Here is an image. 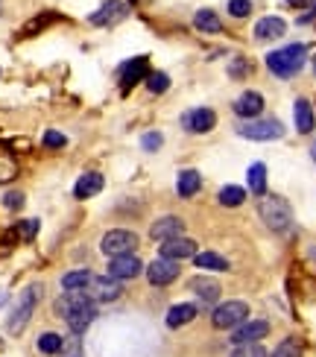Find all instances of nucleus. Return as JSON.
<instances>
[{
    "label": "nucleus",
    "instance_id": "nucleus-27",
    "mask_svg": "<svg viewBox=\"0 0 316 357\" xmlns=\"http://www.w3.org/2000/svg\"><path fill=\"white\" fill-rule=\"evenodd\" d=\"M246 178H249V190L255 193V197H264V193H266V167L261 165V161L249 167Z\"/></svg>",
    "mask_w": 316,
    "mask_h": 357
},
{
    "label": "nucleus",
    "instance_id": "nucleus-31",
    "mask_svg": "<svg viewBox=\"0 0 316 357\" xmlns=\"http://www.w3.org/2000/svg\"><path fill=\"white\" fill-rule=\"evenodd\" d=\"M146 88L153 94H164L170 88V77L167 73H161V70H156V73H146Z\"/></svg>",
    "mask_w": 316,
    "mask_h": 357
},
{
    "label": "nucleus",
    "instance_id": "nucleus-18",
    "mask_svg": "<svg viewBox=\"0 0 316 357\" xmlns=\"http://www.w3.org/2000/svg\"><path fill=\"white\" fill-rule=\"evenodd\" d=\"M284 29H287V24H284L281 18H261L258 24H255V38L258 41H273V38H281Z\"/></svg>",
    "mask_w": 316,
    "mask_h": 357
},
{
    "label": "nucleus",
    "instance_id": "nucleus-14",
    "mask_svg": "<svg viewBox=\"0 0 316 357\" xmlns=\"http://www.w3.org/2000/svg\"><path fill=\"white\" fill-rule=\"evenodd\" d=\"M264 112V97L258 91H243L234 100V114L243 117V121H255Z\"/></svg>",
    "mask_w": 316,
    "mask_h": 357
},
{
    "label": "nucleus",
    "instance_id": "nucleus-1",
    "mask_svg": "<svg viewBox=\"0 0 316 357\" xmlns=\"http://www.w3.org/2000/svg\"><path fill=\"white\" fill-rule=\"evenodd\" d=\"M56 310L65 317L68 328L73 334H82L88 325L97 319V305L88 293H70V296H62V299L56 302Z\"/></svg>",
    "mask_w": 316,
    "mask_h": 357
},
{
    "label": "nucleus",
    "instance_id": "nucleus-22",
    "mask_svg": "<svg viewBox=\"0 0 316 357\" xmlns=\"http://www.w3.org/2000/svg\"><path fill=\"white\" fill-rule=\"evenodd\" d=\"M202 188V176L197 170H182L179 173V182H176V190H179V197H197V190Z\"/></svg>",
    "mask_w": 316,
    "mask_h": 357
},
{
    "label": "nucleus",
    "instance_id": "nucleus-6",
    "mask_svg": "<svg viewBox=\"0 0 316 357\" xmlns=\"http://www.w3.org/2000/svg\"><path fill=\"white\" fill-rule=\"evenodd\" d=\"M103 255H109V258H117V255H132L135 249H138V234L135 231H126V229H114L103 237Z\"/></svg>",
    "mask_w": 316,
    "mask_h": 357
},
{
    "label": "nucleus",
    "instance_id": "nucleus-5",
    "mask_svg": "<svg viewBox=\"0 0 316 357\" xmlns=\"http://www.w3.org/2000/svg\"><path fill=\"white\" fill-rule=\"evenodd\" d=\"M246 319H249V305L246 302H225V305L214 307V314H211V322H214V328H220V331L223 328L232 331Z\"/></svg>",
    "mask_w": 316,
    "mask_h": 357
},
{
    "label": "nucleus",
    "instance_id": "nucleus-20",
    "mask_svg": "<svg viewBox=\"0 0 316 357\" xmlns=\"http://www.w3.org/2000/svg\"><path fill=\"white\" fill-rule=\"evenodd\" d=\"M15 176H18V161L12 155V146L6 141H0V185L12 182Z\"/></svg>",
    "mask_w": 316,
    "mask_h": 357
},
{
    "label": "nucleus",
    "instance_id": "nucleus-35",
    "mask_svg": "<svg viewBox=\"0 0 316 357\" xmlns=\"http://www.w3.org/2000/svg\"><path fill=\"white\" fill-rule=\"evenodd\" d=\"M15 234L21 237V241H33V237L38 234V220H24L15 226Z\"/></svg>",
    "mask_w": 316,
    "mask_h": 357
},
{
    "label": "nucleus",
    "instance_id": "nucleus-41",
    "mask_svg": "<svg viewBox=\"0 0 316 357\" xmlns=\"http://www.w3.org/2000/svg\"><path fill=\"white\" fill-rule=\"evenodd\" d=\"M313 18H316V6H313V9H310V12H308V15H305V18H302V24H310V21H313Z\"/></svg>",
    "mask_w": 316,
    "mask_h": 357
},
{
    "label": "nucleus",
    "instance_id": "nucleus-10",
    "mask_svg": "<svg viewBox=\"0 0 316 357\" xmlns=\"http://www.w3.org/2000/svg\"><path fill=\"white\" fill-rule=\"evenodd\" d=\"M146 278L153 287H164L170 284V281L179 278V261H170V258H158L146 266Z\"/></svg>",
    "mask_w": 316,
    "mask_h": 357
},
{
    "label": "nucleus",
    "instance_id": "nucleus-34",
    "mask_svg": "<svg viewBox=\"0 0 316 357\" xmlns=\"http://www.w3.org/2000/svg\"><path fill=\"white\" fill-rule=\"evenodd\" d=\"M273 357H302V346H299L296 340H284V343H278V349L273 351Z\"/></svg>",
    "mask_w": 316,
    "mask_h": 357
},
{
    "label": "nucleus",
    "instance_id": "nucleus-26",
    "mask_svg": "<svg viewBox=\"0 0 316 357\" xmlns=\"http://www.w3.org/2000/svg\"><path fill=\"white\" fill-rule=\"evenodd\" d=\"M193 261H197L200 270H214V273H225V270H229V261L214 255V252H197Z\"/></svg>",
    "mask_w": 316,
    "mask_h": 357
},
{
    "label": "nucleus",
    "instance_id": "nucleus-15",
    "mask_svg": "<svg viewBox=\"0 0 316 357\" xmlns=\"http://www.w3.org/2000/svg\"><path fill=\"white\" fill-rule=\"evenodd\" d=\"M141 273V261L135 258V255H117L109 261V275L117 278V281H123V278H135Z\"/></svg>",
    "mask_w": 316,
    "mask_h": 357
},
{
    "label": "nucleus",
    "instance_id": "nucleus-2",
    "mask_svg": "<svg viewBox=\"0 0 316 357\" xmlns=\"http://www.w3.org/2000/svg\"><path fill=\"white\" fill-rule=\"evenodd\" d=\"M305 59H308V50L302 47V44H287V47H281V50L266 56V68L273 70L276 77L290 79L305 68Z\"/></svg>",
    "mask_w": 316,
    "mask_h": 357
},
{
    "label": "nucleus",
    "instance_id": "nucleus-3",
    "mask_svg": "<svg viewBox=\"0 0 316 357\" xmlns=\"http://www.w3.org/2000/svg\"><path fill=\"white\" fill-rule=\"evenodd\" d=\"M38 299H41V284H29V287L18 296V302H15L12 314H9V319H6V331H9V334H15V337L24 334V328H27L29 317H33Z\"/></svg>",
    "mask_w": 316,
    "mask_h": 357
},
{
    "label": "nucleus",
    "instance_id": "nucleus-39",
    "mask_svg": "<svg viewBox=\"0 0 316 357\" xmlns=\"http://www.w3.org/2000/svg\"><path fill=\"white\" fill-rule=\"evenodd\" d=\"M3 205L9 208V211H18V208L24 205V193H21V190H12V193H6V197H3Z\"/></svg>",
    "mask_w": 316,
    "mask_h": 357
},
{
    "label": "nucleus",
    "instance_id": "nucleus-44",
    "mask_svg": "<svg viewBox=\"0 0 316 357\" xmlns=\"http://www.w3.org/2000/svg\"><path fill=\"white\" fill-rule=\"evenodd\" d=\"M313 70H316V62H313Z\"/></svg>",
    "mask_w": 316,
    "mask_h": 357
},
{
    "label": "nucleus",
    "instance_id": "nucleus-29",
    "mask_svg": "<svg viewBox=\"0 0 316 357\" xmlns=\"http://www.w3.org/2000/svg\"><path fill=\"white\" fill-rule=\"evenodd\" d=\"M220 202L225 208H237V205H243L246 202V190L243 188H237V185H225L220 190Z\"/></svg>",
    "mask_w": 316,
    "mask_h": 357
},
{
    "label": "nucleus",
    "instance_id": "nucleus-4",
    "mask_svg": "<svg viewBox=\"0 0 316 357\" xmlns=\"http://www.w3.org/2000/svg\"><path fill=\"white\" fill-rule=\"evenodd\" d=\"M258 214H261V220H264V226L273 229V231H287L290 222H293L290 205L284 202L281 197H264V199L258 202Z\"/></svg>",
    "mask_w": 316,
    "mask_h": 357
},
{
    "label": "nucleus",
    "instance_id": "nucleus-28",
    "mask_svg": "<svg viewBox=\"0 0 316 357\" xmlns=\"http://www.w3.org/2000/svg\"><path fill=\"white\" fill-rule=\"evenodd\" d=\"M193 24H197V29H202V33H220V29H223V21H220L211 9L197 12V18H193Z\"/></svg>",
    "mask_w": 316,
    "mask_h": 357
},
{
    "label": "nucleus",
    "instance_id": "nucleus-24",
    "mask_svg": "<svg viewBox=\"0 0 316 357\" xmlns=\"http://www.w3.org/2000/svg\"><path fill=\"white\" fill-rule=\"evenodd\" d=\"M193 290L200 293L202 305H214L220 299V284H217V281H211V278H197V281H193Z\"/></svg>",
    "mask_w": 316,
    "mask_h": 357
},
{
    "label": "nucleus",
    "instance_id": "nucleus-37",
    "mask_svg": "<svg viewBox=\"0 0 316 357\" xmlns=\"http://www.w3.org/2000/svg\"><path fill=\"white\" fill-rule=\"evenodd\" d=\"M161 144H164V138L158 135V132H146V135L141 138V146L146 153H156V150H161Z\"/></svg>",
    "mask_w": 316,
    "mask_h": 357
},
{
    "label": "nucleus",
    "instance_id": "nucleus-7",
    "mask_svg": "<svg viewBox=\"0 0 316 357\" xmlns=\"http://www.w3.org/2000/svg\"><path fill=\"white\" fill-rule=\"evenodd\" d=\"M240 135L249 138V141H278L284 135V126L278 121H246V123H240Z\"/></svg>",
    "mask_w": 316,
    "mask_h": 357
},
{
    "label": "nucleus",
    "instance_id": "nucleus-40",
    "mask_svg": "<svg viewBox=\"0 0 316 357\" xmlns=\"http://www.w3.org/2000/svg\"><path fill=\"white\" fill-rule=\"evenodd\" d=\"M229 73H232V77H243V73H246V62H243V59H234Z\"/></svg>",
    "mask_w": 316,
    "mask_h": 357
},
{
    "label": "nucleus",
    "instance_id": "nucleus-43",
    "mask_svg": "<svg viewBox=\"0 0 316 357\" xmlns=\"http://www.w3.org/2000/svg\"><path fill=\"white\" fill-rule=\"evenodd\" d=\"M310 155H313V165H316V141H313V146H310Z\"/></svg>",
    "mask_w": 316,
    "mask_h": 357
},
{
    "label": "nucleus",
    "instance_id": "nucleus-11",
    "mask_svg": "<svg viewBox=\"0 0 316 357\" xmlns=\"http://www.w3.org/2000/svg\"><path fill=\"white\" fill-rule=\"evenodd\" d=\"M161 258H170V261H185L197 255V243L190 237H170V241L161 243Z\"/></svg>",
    "mask_w": 316,
    "mask_h": 357
},
{
    "label": "nucleus",
    "instance_id": "nucleus-8",
    "mask_svg": "<svg viewBox=\"0 0 316 357\" xmlns=\"http://www.w3.org/2000/svg\"><path fill=\"white\" fill-rule=\"evenodd\" d=\"M88 296H91L94 302H114L117 296H123V287H120V281L112 278V275H91V284L85 287Z\"/></svg>",
    "mask_w": 316,
    "mask_h": 357
},
{
    "label": "nucleus",
    "instance_id": "nucleus-25",
    "mask_svg": "<svg viewBox=\"0 0 316 357\" xmlns=\"http://www.w3.org/2000/svg\"><path fill=\"white\" fill-rule=\"evenodd\" d=\"M88 284H91V273H88V270H73V273H68L62 278V287L68 293H85Z\"/></svg>",
    "mask_w": 316,
    "mask_h": 357
},
{
    "label": "nucleus",
    "instance_id": "nucleus-19",
    "mask_svg": "<svg viewBox=\"0 0 316 357\" xmlns=\"http://www.w3.org/2000/svg\"><path fill=\"white\" fill-rule=\"evenodd\" d=\"M103 190V176L100 173H85L82 178H77V185H73V197L77 199H88L94 197V193Z\"/></svg>",
    "mask_w": 316,
    "mask_h": 357
},
{
    "label": "nucleus",
    "instance_id": "nucleus-9",
    "mask_svg": "<svg viewBox=\"0 0 316 357\" xmlns=\"http://www.w3.org/2000/svg\"><path fill=\"white\" fill-rule=\"evenodd\" d=\"M269 334V322L266 319H246L237 328H232V343H258Z\"/></svg>",
    "mask_w": 316,
    "mask_h": 357
},
{
    "label": "nucleus",
    "instance_id": "nucleus-36",
    "mask_svg": "<svg viewBox=\"0 0 316 357\" xmlns=\"http://www.w3.org/2000/svg\"><path fill=\"white\" fill-rule=\"evenodd\" d=\"M68 144V138L62 135V132H44V146H50V150H62V146Z\"/></svg>",
    "mask_w": 316,
    "mask_h": 357
},
{
    "label": "nucleus",
    "instance_id": "nucleus-42",
    "mask_svg": "<svg viewBox=\"0 0 316 357\" xmlns=\"http://www.w3.org/2000/svg\"><path fill=\"white\" fill-rule=\"evenodd\" d=\"M290 6H305V3H310V0H287Z\"/></svg>",
    "mask_w": 316,
    "mask_h": 357
},
{
    "label": "nucleus",
    "instance_id": "nucleus-33",
    "mask_svg": "<svg viewBox=\"0 0 316 357\" xmlns=\"http://www.w3.org/2000/svg\"><path fill=\"white\" fill-rule=\"evenodd\" d=\"M232 357H266V351H264L261 343H240V346L232 351Z\"/></svg>",
    "mask_w": 316,
    "mask_h": 357
},
{
    "label": "nucleus",
    "instance_id": "nucleus-32",
    "mask_svg": "<svg viewBox=\"0 0 316 357\" xmlns=\"http://www.w3.org/2000/svg\"><path fill=\"white\" fill-rule=\"evenodd\" d=\"M50 21H56V15H53V12H44V15H41V18H36V21H29V24H27V26L21 29V38H27V36H33V33H41V29H44V26H47Z\"/></svg>",
    "mask_w": 316,
    "mask_h": 357
},
{
    "label": "nucleus",
    "instance_id": "nucleus-17",
    "mask_svg": "<svg viewBox=\"0 0 316 357\" xmlns=\"http://www.w3.org/2000/svg\"><path fill=\"white\" fill-rule=\"evenodd\" d=\"M123 15H126V3H120V0H109V3H103L91 15V24L94 26H109V24H117Z\"/></svg>",
    "mask_w": 316,
    "mask_h": 357
},
{
    "label": "nucleus",
    "instance_id": "nucleus-12",
    "mask_svg": "<svg viewBox=\"0 0 316 357\" xmlns=\"http://www.w3.org/2000/svg\"><path fill=\"white\" fill-rule=\"evenodd\" d=\"M146 73H149V65H146V59H144V56L129 59V62L120 68V88H123V94L129 91L132 85H138L141 79H146Z\"/></svg>",
    "mask_w": 316,
    "mask_h": 357
},
{
    "label": "nucleus",
    "instance_id": "nucleus-38",
    "mask_svg": "<svg viewBox=\"0 0 316 357\" xmlns=\"http://www.w3.org/2000/svg\"><path fill=\"white\" fill-rule=\"evenodd\" d=\"M229 12L234 15V18H246V15L252 12V3H249V0H232V3H229Z\"/></svg>",
    "mask_w": 316,
    "mask_h": 357
},
{
    "label": "nucleus",
    "instance_id": "nucleus-16",
    "mask_svg": "<svg viewBox=\"0 0 316 357\" xmlns=\"http://www.w3.org/2000/svg\"><path fill=\"white\" fill-rule=\"evenodd\" d=\"M185 231V222L179 220V217H161L156 220V226L149 229V234H153V241H170V237H182Z\"/></svg>",
    "mask_w": 316,
    "mask_h": 357
},
{
    "label": "nucleus",
    "instance_id": "nucleus-23",
    "mask_svg": "<svg viewBox=\"0 0 316 357\" xmlns=\"http://www.w3.org/2000/svg\"><path fill=\"white\" fill-rule=\"evenodd\" d=\"M193 319H197V305H176V307H170V314H167L170 328H182V325H188Z\"/></svg>",
    "mask_w": 316,
    "mask_h": 357
},
{
    "label": "nucleus",
    "instance_id": "nucleus-30",
    "mask_svg": "<svg viewBox=\"0 0 316 357\" xmlns=\"http://www.w3.org/2000/svg\"><path fill=\"white\" fill-rule=\"evenodd\" d=\"M38 351L41 354H59V351H65V340L59 337V334H53V331L41 334L38 337Z\"/></svg>",
    "mask_w": 316,
    "mask_h": 357
},
{
    "label": "nucleus",
    "instance_id": "nucleus-13",
    "mask_svg": "<svg viewBox=\"0 0 316 357\" xmlns=\"http://www.w3.org/2000/svg\"><path fill=\"white\" fill-rule=\"evenodd\" d=\"M217 123V114L211 112V109H193L182 117V126L188 132H193V135H202V132H211Z\"/></svg>",
    "mask_w": 316,
    "mask_h": 357
},
{
    "label": "nucleus",
    "instance_id": "nucleus-21",
    "mask_svg": "<svg viewBox=\"0 0 316 357\" xmlns=\"http://www.w3.org/2000/svg\"><path fill=\"white\" fill-rule=\"evenodd\" d=\"M293 117H296V129L302 132V135L313 132L316 117H313V106H310L308 100H296V106H293Z\"/></svg>",
    "mask_w": 316,
    "mask_h": 357
}]
</instances>
